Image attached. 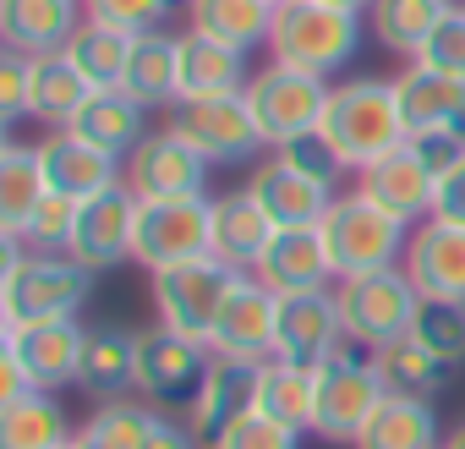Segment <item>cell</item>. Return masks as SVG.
<instances>
[{
  "instance_id": "1",
  "label": "cell",
  "mask_w": 465,
  "mask_h": 449,
  "mask_svg": "<svg viewBox=\"0 0 465 449\" xmlns=\"http://www.w3.org/2000/svg\"><path fill=\"white\" fill-rule=\"evenodd\" d=\"M0 324L23 329L45 318H77V307L94 296V269L72 253H28L17 236H0Z\"/></svg>"
},
{
  "instance_id": "2",
  "label": "cell",
  "mask_w": 465,
  "mask_h": 449,
  "mask_svg": "<svg viewBox=\"0 0 465 449\" xmlns=\"http://www.w3.org/2000/svg\"><path fill=\"white\" fill-rule=\"evenodd\" d=\"M361 28H367L361 12H340V6H323V0H285L274 12L269 61H285L296 72L334 83L361 50Z\"/></svg>"
},
{
  "instance_id": "3",
  "label": "cell",
  "mask_w": 465,
  "mask_h": 449,
  "mask_svg": "<svg viewBox=\"0 0 465 449\" xmlns=\"http://www.w3.org/2000/svg\"><path fill=\"white\" fill-rule=\"evenodd\" d=\"M318 132L334 143V154L351 165V175H361L367 165H378L383 154H394L405 143V121H400L394 83H383V77L334 83Z\"/></svg>"
},
{
  "instance_id": "4",
  "label": "cell",
  "mask_w": 465,
  "mask_h": 449,
  "mask_svg": "<svg viewBox=\"0 0 465 449\" xmlns=\"http://www.w3.org/2000/svg\"><path fill=\"white\" fill-rule=\"evenodd\" d=\"M411 231L416 224L394 219L389 208H378L361 186L340 192L329 203V214L318 219V236L329 247V264L340 280H356V274H372V269H394L411 247Z\"/></svg>"
},
{
  "instance_id": "5",
  "label": "cell",
  "mask_w": 465,
  "mask_h": 449,
  "mask_svg": "<svg viewBox=\"0 0 465 449\" xmlns=\"http://www.w3.org/2000/svg\"><path fill=\"white\" fill-rule=\"evenodd\" d=\"M389 384L378 373L372 351H351V340L318 362V411H312V438L323 444H356V433L367 427V416L383 405Z\"/></svg>"
},
{
  "instance_id": "6",
  "label": "cell",
  "mask_w": 465,
  "mask_h": 449,
  "mask_svg": "<svg viewBox=\"0 0 465 449\" xmlns=\"http://www.w3.org/2000/svg\"><path fill=\"white\" fill-rule=\"evenodd\" d=\"M334 302H340V318H345V340L361 345V351H383V345H394V340L411 334L416 307H421V291L394 264V269H372V274L340 280L334 285Z\"/></svg>"
},
{
  "instance_id": "7",
  "label": "cell",
  "mask_w": 465,
  "mask_h": 449,
  "mask_svg": "<svg viewBox=\"0 0 465 449\" xmlns=\"http://www.w3.org/2000/svg\"><path fill=\"white\" fill-rule=\"evenodd\" d=\"M242 269H230L224 258L203 253V258H186V264H170L153 274V307H159V324L164 329H181L192 340H213V324L236 291Z\"/></svg>"
},
{
  "instance_id": "8",
  "label": "cell",
  "mask_w": 465,
  "mask_h": 449,
  "mask_svg": "<svg viewBox=\"0 0 465 449\" xmlns=\"http://www.w3.org/2000/svg\"><path fill=\"white\" fill-rule=\"evenodd\" d=\"M329 88H334V83H323V77H312V72H296V66H285V61H269L263 72H252V83H247L242 94H247V110H252V121H258L269 154L285 148L291 137L323 126Z\"/></svg>"
},
{
  "instance_id": "9",
  "label": "cell",
  "mask_w": 465,
  "mask_h": 449,
  "mask_svg": "<svg viewBox=\"0 0 465 449\" xmlns=\"http://www.w3.org/2000/svg\"><path fill=\"white\" fill-rule=\"evenodd\" d=\"M213 242V197H143L132 264L159 274L170 264L203 258Z\"/></svg>"
},
{
  "instance_id": "10",
  "label": "cell",
  "mask_w": 465,
  "mask_h": 449,
  "mask_svg": "<svg viewBox=\"0 0 465 449\" xmlns=\"http://www.w3.org/2000/svg\"><path fill=\"white\" fill-rule=\"evenodd\" d=\"M208 356H213V351H208L203 340L153 324V329H143V340H137V389H132V394H143V400L159 405V411L175 405V411L186 416V405H192L197 389H203Z\"/></svg>"
},
{
  "instance_id": "11",
  "label": "cell",
  "mask_w": 465,
  "mask_h": 449,
  "mask_svg": "<svg viewBox=\"0 0 465 449\" xmlns=\"http://www.w3.org/2000/svg\"><path fill=\"white\" fill-rule=\"evenodd\" d=\"M170 126L208 159V165H252L269 143L247 110V94H224V99H186L170 105Z\"/></svg>"
},
{
  "instance_id": "12",
  "label": "cell",
  "mask_w": 465,
  "mask_h": 449,
  "mask_svg": "<svg viewBox=\"0 0 465 449\" xmlns=\"http://www.w3.org/2000/svg\"><path fill=\"white\" fill-rule=\"evenodd\" d=\"M208 159L175 132L159 126L126 154V186L137 197H208Z\"/></svg>"
},
{
  "instance_id": "13",
  "label": "cell",
  "mask_w": 465,
  "mask_h": 449,
  "mask_svg": "<svg viewBox=\"0 0 465 449\" xmlns=\"http://www.w3.org/2000/svg\"><path fill=\"white\" fill-rule=\"evenodd\" d=\"M137 208H143V197H137L126 181H115L110 192H99V197L77 203L72 258H77V264H88L94 274H99V269H121V264H132V242H137Z\"/></svg>"
},
{
  "instance_id": "14",
  "label": "cell",
  "mask_w": 465,
  "mask_h": 449,
  "mask_svg": "<svg viewBox=\"0 0 465 449\" xmlns=\"http://www.w3.org/2000/svg\"><path fill=\"white\" fill-rule=\"evenodd\" d=\"M258 389H263V362L258 356H230V351H213L208 356V373H203V389L197 400L186 405V422L203 444H213L230 422H242L247 411H258Z\"/></svg>"
},
{
  "instance_id": "15",
  "label": "cell",
  "mask_w": 465,
  "mask_h": 449,
  "mask_svg": "<svg viewBox=\"0 0 465 449\" xmlns=\"http://www.w3.org/2000/svg\"><path fill=\"white\" fill-rule=\"evenodd\" d=\"M394 99H400L405 137H432V132L465 137V77L460 72H438L427 61H405V72L394 77Z\"/></svg>"
},
{
  "instance_id": "16",
  "label": "cell",
  "mask_w": 465,
  "mask_h": 449,
  "mask_svg": "<svg viewBox=\"0 0 465 449\" xmlns=\"http://www.w3.org/2000/svg\"><path fill=\"white\" fill-rule=\"evenodd\" d=\"M345 345V318L334 291H302V296H280L274 307V356L280 362H307L318 367L323 356H334Z\"/></svg>"
},
{
  "instance_id": "17",
  "label": "cell",
  "mask_w": 465,
  "mask_h": 449,
  "mask_svg": "<svg viewBox=\"0 0 465 449\" xmlns=\"http://www.w3.org/2000/svg\"><path fill=\"white\" fill-rule=\"evenodd\" d=\"M356 186L378 203V208H389L394 219H405V224H421V219H432V197H438V170L421 159V148L405 137L394 154H383L378 165H367L361 175H356Z\"/></svg>"
},
{
  "instance_id": "18",
  "label": "cell",
  "mask_w": 465,
  "mask_h": 449,
  "mask_svg": "<svg viewBox=\"0 0 465 449\" xmlns=\"http://www.w3.org/2000/svg\"><path fill=\"white\" fill-rule=\"evenodd\" d=\"M400 269L411 274V285L427 302H465V224L421 219L411 231Z\"/></svg>"
},
{
  "instance_id": "19",
  "label": "cell",
  "mask_w": 465,
  "mask_h": 449,
  "mask_svg": "<svg viewBox=\"0 0 465 449\" xmlns=\"http://www.w3.org/2000/svg\"><path fill=\"white\" fill-rule=\"evenodd\" d=\"M0 345H12L23 356V367L34 373L39 389H72L77 373H83V345H88V329L77 318H45V324H23V329H6Z\"/></svg>"
},
{
  "instance_id": "20",
  "label": "cell",
  "mask_w": 465,
  "mask_h": 449,
  "mask_svg": "<svg viewBox=\"0 0 465 449\" xmlns=\"http://www.w3.org/2000/svg\"><path fill=\"white\" fill-rule=\"evenodd\" d=\"M274 296H302V291H334L340 274L329 264V247L318 236V224H285V231L269 242L263 264L252 269Z\"/></svg>"
},
{
  "instance_id": "21",
  "label": "cell",
  "mask_w": 465,
  "mask_h": 449,
  "mask_svg": "<svg viewBox=\"0 0 465 449\" xmlns=\"http://www.w3.org/2000/svg\"><path fill=\"white\" fill-rule=\"evenodd\" d=\"M274 307L280 296L258 280V274H242L236 291H230L219 324H213V340L208 351H230V356H258L269 362L274 356Z\"/></svg>"
},
{
  "instance_id": "22",
  "label": "cell",
  "mask_w": 465,
  "mask_h": 449,
  "mask_svg": "<svg viewBox=\"0 0 465 449\" xmlns=\"http://www.w3.org/2000/svg\"><path fill=\"white\" fill-rule=\"evenodd\" d=\"M247 192L263 203V214L280 224H318L323 214H329V203L340 197L334 186H323V181H312V175H302L296 165H285L280 154H269L263 165H252V175H247Z\"/></svg>"
},
{
  "instance_id": "23",
  "label": "cell",
  "mask_w": 465,
  "mask_h": 449,
  "mask_svg": "<svg viewBox=\"0 0 465 449\" xmlns=\"http://www.w3.org/2000/svg\"><path fill=\"white\" fill-rule=\"evenodd\" d=\"M39 159H45L50 186L66 192V197H77V203H88V197L110 192L115 181H126V159H115V154L83 143L77 132H45Z\"/></svg>"
},
{
  "instance_id": "24",
  "label": "cell",
  "mask_w": 465,
  "mask_h": 449,
  "mask_svg": "<svg viewBox=\"0 0 465 449\" xmlns=\"http://www.w3.org/2000/svg\"><path fill=\"white\" fill-rule=\"evenodd\" d=\"M274 236H280V224L263 214V203H258L247 186L213 197V242H208V253L224 258L230 269L252 274V269L263 264V253H269Z\"/></svg>"
},
{
  "instance_id": "25",
  "label": "cell",
  "mask_w": 465,
  "mask_h": 449,
  "mask_svg": "<svg viewBox=\"0 0 465 449\" xmlns=\"http://www.w3.org/2000/svg\"><path fill=\"white\" fill-rule=\"evenodd\" d=\"M83 23V0H0V45L23 55L66 50Z\"/></svg>"
},
{
  "instance_id": "26",
  "label": "cell",
  "mask_w": 465,
  "mask_h": 449,
  "mask_svg": "<svg viewBox=\"0 0 465 449\" xmlns=\"http://www.w3.org/2000/svg\"><path fill=\"white\" fill-rule=\"evenodd\" d=\"M252 83V66H247V50L236 45H219L208 34H181V99H224V94H242Z\"/></svg>"
},
{
  "instance_id": "27",
  "label": "cell",
  "mask_w": 465,
  "mask_h": 449,
  "mask_svg": "<svg viewBox=\"0 0 465 449\" xmlns=\"http://www.w3.org/2000/svg\"><path fill=\"white\" fill-rule=\"evenodd\" d=\"M94 83L77 72V61L66 50H45V55H28V121L61 132L72 126V115L88 105Z\"/></svg>"
},
{
  "instance_id": "28",
  "label": "cell",
  "mask_w": 465,
  "mask_h": 449,
  "mask_svg": "<svg viewBox=\"0 0 465 449\" xmlns=\"http://www.w3.org/2000/svg\"><path fill=\"white\" fill-rule=\"evenodd\" d=\"M137 340L143 329H121V324H94L88 345H83V373L77 389L94 400H115L137 389Z\"/></svg>"
},
{
  "instance_id": "29",
  "label": "cell",
  "mask_w": 465,
  "mask_h": 449,
  "mask_svg": "<svg viewBox=\"0 0 465 449\" xmlns=\"http://www.w3.org/2000/svg\"><path fill=\"white\" fill-rule=\"evenodd\" d=\"M121 94L137 99L143 110L175 105L181 99V34H170V28L137 34L132 61H126V77H121Z\"/></svg>"
},
{
  "instance_id": "30",
  "label": "cell",
  "mask_w": 465,
  "mask_h": 449,
  "mask_svg": "<svg viewBox=\"0 0 465 449\" xmlns=\"http://www.w3.org/2000/svg\"><path fill=\"white\" fill-rule=\"evenodd\" d=\"M143 105L137 99H126L121 88H94L88 94V105L72 115V126H61V132H77L83 143H94V148H104V154H115V159H126L143 137H148V126H143Z\"/></svg>"
},
{
  "instance_id": "31",
  "label": "cell",
  "mask_w": 465,
  "mask_h": 449,
  "mask_svg": "<svg viewBox=\"0 0 465 449\" xmlns=\"http://www.w3.org/2000/svg\"><path fill=\"white\" fill-rule=\"evenodd\" d=\"M50 197V175H45V159L39 148L28 143H0V236H17L28 231L34 208Z\"/></svg>"
},
{
  "instance_id": "32",
  "label": "cell",
  "mask_w": 465,
  "mask_h": 449,
  "mask_svg": "<svg viewBox=\"0 0 465 449\" xmlns=\"http://www.w3.org/2000/svg\"><path fill=\"white\" fill-rule=\"evenodd\" d=\"M274 12H280L274 0H186V28L236 50H258V45L269 50Z\"/></svg>"
},
{
  "instance_id": "33",
  "label": "cell",
  "mask_w": 465,
  "mask_h": 449,
  "mask_svg": "<svg viewBox=\"0 0 465 449\" xmlns=\"http://www.w3.org/2000/svg\"><path fill=\"white\" fill-rule=\"evenodd\" d=\"M351 449H443V433H438V411H432V400L383 394V405L367 416V427L356 433Z\"/></svg>"
},
{
  "instance_id": "34",
  "label": "cell",
  "mask_w": 465,
  "mask_h": 449,
  "mask_svg": "<svg viewBox=\"0 0 465 449\" xmlns=\"http://www.w3.org/2000/svg\"><path fill=\"white\" fill-rule=\"evenodd\" d=\"M454 12V0H372L367 6V34L389 50V55H405L416 61L421 45L432 39V28Z\"/></svg>"
},
{
  "instance_id": "35",
  "label": "cell",
  "mask_w": 465,
  "mask_h": 449,
  "mask_svg": "<svg viewBox=\"0 0 465 449\" xmlns=\"http://www.w3.org/2000/svg\"><path fill=\"white\" fill-rule=\"evenodd\" d=\"M72 422L55 400V389H34L23 400L0 405V449H61L72 444Z\"/></svg>"
},
{
  "instance_id": "36",
  "label": "cell",
  "mask_w": 465,
  "mask_h": 449,
  "mask_svg": "<svg viewBox=\"0 0 465 449\" xmlns=\"http://www.w3.org/2000/svg\"><path fill=\"white\" fill-rule=\"evenodd\" d=\"M164 411L159 405H148L143 394L132 400V394H115V400H99L94 411H88V422L77 427V449H148V438H153V422H159Z\"/></svg>"
},
{
  "instance_id": "37",
  "label": "cell",
  "mask_w": 465,
  "mask_h": 449,
  "mask_svg": "<svg viewBox=\"0 0 465 449\" xmlns=\"http://www.w3.org/2000/svg\"><path fill=\"white\" fill-rule=\"evenodd\" d=\"M258 411H269L274 422L312 433V411H318V367L307 362H263V389H258Z\"/></svg>"
},
{
  "instance_id": "38",
  "label": "cell",
  "mask_w": 465,
  "mask_h": 449,
  "mask_svg": "<svg viewBox=\"0 0 465 449\" xmlns=\"http://www.w3.org/2000/svg\"><path fill=\"white\" fill-rule=\"evenodd\" d=\"M372 356H378V373H383L389 394H411V400H438L449 389V378L460 373V367H449L443 356H432L411 334L394 340V345H383V351H372Z\"/></svg>"
},
{
  "instance_id": "39",
  "label": "cell",
  "mask_w": 465,
  "mask_h": 449,
  "mask_svg": "<svg viewBox=\"0 0 465 449\" xmlns=\"http://www.w3.org/2000/svg\"><path fill=\"white\" fill-rule=\"evenodd\" d=\"M132 45H137V34H121V28H110V23H94V17H88V23L72 34L66 55L77 61V72H83L94 88H121L126 61H132Z\"/></svg>"
},
{
  "instance_id": "40",
  "label": "cell",
  "mask_w": 465,
  "mask_h": 449,
  "mask_svg": "<svg viewBox=\"0 0 465 449\" xmlns=\"http://www.w3.org/2000/svg\"><path fill=\"white\" fill-rule=\"evenodd\" d=\"M411 340H421L449 367H465V302H427L421 296L416 324H411Z\"/></svg>"
},
{
  "instance_id": "41",
  "label": "cell",
  "mask_w": 465,
  "mask_h": 449,
  "mask_svg": "<svg viewBox=\"0 0 465 449\" xmlns=\"http://www.w3.org/2000/svg\"><path fill=\"white\" fill-rule=\"evenodd\" d=\"M72 231H77V197L50 186V197L34 208L28 231H23V247L28 253H72Z\"/></svg>"
},
{
  "instance_id": "42",
  "label": "cell",
  "mask_w": 465,
  "mask_h": 449,
  "mask_svg": "<svg viewBox=\"0 0 465 449\" xmlns=\"http://www.w3.org/2000/svg\"><path fill=\"white\" fill-rule=\"evenodd\" d=\"M302 438H307V433L274 422L269 411H247L242 422H230L208 449H302Z\"/></svg>"
},
{
  "instance_id": "43",
  "label": "cell",
  "mask_w": 465,
  "mask_h": 449,
  "mask_svg": "<svg viewBox=\"0 0 465 449\" xmlns=\"http://www.w3.org/2000/svg\"><path fill=\"white\" fill-rule=\"evenodd\" d=\"M285 165H296L302 175H312V181H323V186H334L340 192V181L351 175V165L334 154V143L323 137V132H302V137H291L285 148H274Z\"/></svg>"
},
{
  "instance_id": "44",
  "label": "cell",
  "mask_w": 465,
  "mask_h": 449,
  "mask_svg": "<svg viewBox=\"0 0 465 449\" xmlns=\"http://www.w3.org/2000/svg\"><path fill=\"white\" fill-rule=\"evenodd\" d=\"M83 12H88L94 23L121 28V34H153V28L170 23L175 0H83Z\"/></svg>"
},
{
  "instance_id": "45",
  "label": "cell",
  "mask_w": 465,
  "mask_h": 449,
  "mask_svg": "<svg viewBox=\"0 0 465 449\" xmlns=\"http://www.w3.org/2000/svg\"><path fill=\"white\" fill-rule=\"evenodd\" d=\"M416 61H427V66H438V72H460L465 77V6H454L438 28H432V39L421 45V55Z\"/></svg>"
},
{
  "instance_id": "46",
  "label": "cell",
  "mask_w": 465,
  "mask_h": 449,
  "mask_svg": "<svg viewBox=\"0 0 465 449\" xmlns=\"http://www.w3.org/2000/svg\"><path fill=\"white\" fill-rule=\"evenodd\" d=\"M28 121V55L0 50V126Z\"/></svg>"
},
{
  "instance_id": "47",
  "label": "cell",
  "mask_w": 465,
  "mask_h": 449,
  "mask_svg": "<svg viewBox=\"0 0 465 449\" xmlns=\"http://www.w3.org/2000/svg\"><path fill=\"white\" fill-rule=\"evenodd\" d=\"M432 219H449V224H465V154L438 175V197H432Z\"/></svg>"
},
{
  "instance_id": "48",
  "label": "cell",
  "mask_w": 465,
  "mask_h": 449,
  "mask_svg": "<svg viewBox=\"0 0 465 449\" xmlns=\"http://www.w3.org/2000/svg\"><path fill=\"white\" fill-rule=\"evenodd\" d=\"M39 384H34V373L23 367V356L12 351V345H0V405L6 400H23V394H34Z\"/></svg>"
},
{
  "instance_id": "49",
  "label": "cell",
  "mask_w": 465,
  "mask_h": 449,
  "mask_svg": "<svg viewBox=\"0 0 465 449\" xmlns=\"http://www.w3.org/2000/svg\"><path fill=\"white\" fill-rule=\"evenodd\" d=\"M148 449H208V444L192 433V422H186V416H181V422H175V416H159V422H153Z\"/></svg>"
},
{
  "instance_id": "50",
  "label": "cell",
  "mask_w": 465,
  "mask_h": 449,
  "mask_svg": "<svg viewBox=\"0 0 465 449\" xmlns=\"http://www.w3.org/2000/svg\"><path fill=\"white\" fill-rule=\"evenodd\" d=\"M323 6H340V12H361V17H367L372 0H323Z\"/></svg>"
},
{
  "instance_id": "51",
  "label": "cell",
  "mask_w": 465,
  "mask_h": 449,
  "mask_svg": "<svg viewBox=\"0 0 465 449\" xmlns=\"http://www.w3.org/2000/svg\"><path fill=\"white\" fill-rule=\"evenodd\" d=\"M443 449H465V422H460L454 433H443Z\"/></svg>"
},
{
  "instance_id": "52",
  "label": "cell",
  "mask_w": 465,
  "mask_h": 449,
  "mask_svg": "<svg viewBox=\"0 0 465 449\" xmlns=\"http://www.w3.org/2000/svg\"><path fill=\"white\" fill-rule=\"evenodd\" d=\"M61 449H77V444H61Z\"/></svg>"
},
{
  "instance_id": "53",
  "label": "cell",
  "mask_w": 465,
  "mask_h": 449,
  "mask_svg": "<svg viewBox=\"0 0 465 449\" xmlns=\"http://www.w3.org/2000/svg\"><path fill=\"white\" fill-rule=\"evenodd\" d=\"M454 6H465V0H454Z\"/></svg>"
},
{
  "instance_id": "54",
  "label": "cell",
  "mask_w": 465,
  "mask_h": 449,
  "mask_svg": "<svg viewBox=\"0 0 465 449\" xmlns=\"http://www.w3.org/2000/svg\"><path fill=\"white\" fill-rule=\"evenodd\" d=\"M274 6H285V0H274Z\"/></svg>"
}]
</instances>
